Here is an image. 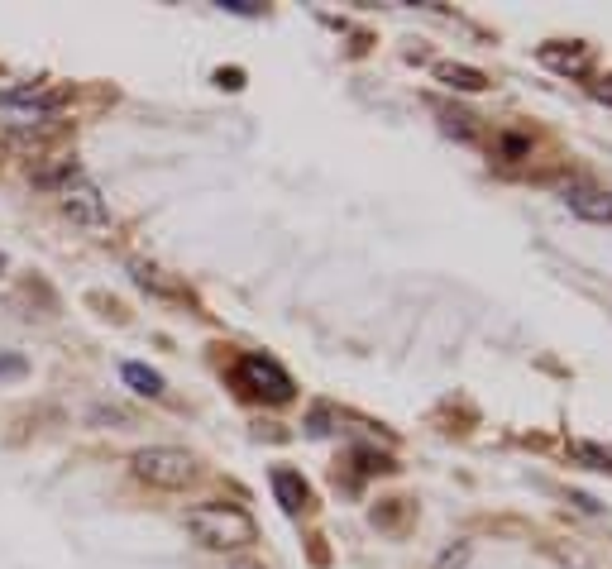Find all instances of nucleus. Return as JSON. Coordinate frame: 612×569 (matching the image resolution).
Returning a JSON list of instances; mask_svg holds the SVG:
<instances>
[{"instance_id":"obj_1","label":"nucleus","mask_w":612,"mask_h":569,"mask_svg":"<svg viewBox=\"0 0 612 569\" xmlns=\"http://www.w3.org/2000/svg\"><path fill=\"white\" fill-rule=\"evenodd\" d=\"M187 531L211 550H244V546H254V536H259L254 517H249L244 507H235V503H197V507H187Z\"/></svg>"},{"instance_id":"obj_2","label":"nucleus","mask_w":612,"mask_h":569,"mask_svg":"<svg viewBox=\"0 0 612 569\" xmlns=\"http://www.w3.org/2000/svg\"><path fill=\"white\" fill-rule=\"evenodd\" d=\"M63 115V101L44 87H15L0 91V130L10 134H44L58 125Z\"/></svg>"},{"instance_id":"obj_3","label":"nucleus","mask_w":612,"mask_h":569,"mask_svg":"<svg viewBox=\"0 0 612 569\" xmlns=\"http://www.w3.org/2000/svg\"><path fill=\"white\" fill-rule=\"evenodd\" d=\"M134 479H144L149 488H182V483L197 479V460L187 455V450H177V445H144V450H134Z\"/></svg>"},{"instance_id":"obj_4","label":"nucleus","mask_w":612,"mask_h":569,"mask_svg":"<svg viewBox=\"0 0 612 569\" xmlns=\"http://www.w3.org/2000/svg\"><path fill=\"white\" fill-rule=\"evenodd\" d=\"M58 206H63V216L72 220V225H87V230H106V220H110L106 197H101L96 182H91L87 173H77V168L58 182Z\"/></svg>"},{"instance_id":"obj_5","label":"nucleus","mask_w":612,"mask_h":569,"mask_svg":"<svg viewBox=\"0 0 612 569\" xmlns=\"http://www.w3.org/2000/svg\"><path fill=\"white\" fill-rule=\"evenodd\" d=\"M240 383L254 397H263V402H292V393H297L292 373H287L283 364H273L268 354H244L240 359Z\"/></svg>"},{"instance_id":"obj_6","label":"nucleus","mask_w":612,"mask_h":569,"mask_svg":"<svg viewBox=\"0 0 612 569\" xmlns=\"http://www.w3.org/2000/svg\"><path fill=\"white\" fill-rule=\"evenodd\" d=\"M565 206L584 220H612V192L598 187H565Z\"/></svg>"},{"instance_id":"obj_7","label":"nucleus","mask_w":612,"mask_h":569,"mask_svg":"<svg viewBox=\"0 0 612 569\" xmlns=\"http://www.w3.org/2000/svg\"><path fill=\"white\" fill-rule=\"evenodd\" d=\"M268 483H273V493H278L283 512H302V507L311 503V488H306V479L297 474V469H273Z\"/></svg>"},{"instance_id":"obj_8","label":"nucleus","mask_w":612,"mask_h":569,"mask_svg":"<svg viewBox=\"0 0 612 569\" xmlns=\"http://www.w3.org/2000/svg\"><path fill=\"white\" fill-rule=\"evenodd\" d=\"M541 63L560 67V72H584V67H589V44H574V48L546 44V48H541Z\"/></svg>"},{"instance_id":"obj_9","label":"nucleus","mask_w":612,"mask_h":569,"mask_svg":"<svg viewBox=\"0 0 612 569\" xmlns=\"http://www.w3.org/2000/svg\"><path fill=\"white\" fill-rule=\"evenodd\" d=\"M125 383H130L134 393L139 397H163L168 393V383H163V373H153V369H144V364H125Z\"/></svg>"},{"instance_id":"obj_10","label":"nucleus","mask_w":612,"mask_h":569,"mask_svg":"<svg viewBox=\"0 0 612 569\" xmlns=\"http://www.w3.org/2000/svg\"><path fill=\"white\" fill-rule=\"evenodd\" d=\"M436 77L445 82V87H459V91H483L488 87V77H483V72H474V67H455V63H440Z\"/></svg>"},{"instance_id":"obj_11","label":"nucleus","mask_w":612,"mask_h":569,"mask_svg":"<svg viewBox=\"0 0 612 569\" xmlns=\"http://www.w3.org/2000/svg\"><path fill=\"white\" fill-rule=\"evenodd\" d=\"M569 455H574V460H589L593 469H608V464H612V450L589 445V440H569Z\"/></svg>"},{"instance_id":"obj_12","label":"nucleus","mask_w":612,"mask_h":569,"mask_svg":"<svg viewBox=\"0 0 612 569\" xmlns=\"http://www.w3.org/2000/svg\"><path fill=\"white\" fill-rule=\"evenodd\" d=\"M24 373H29V359H24V354L0 350V383H20Z\"/></svg>"},{"instance_id":"obj_13","label":"nucleus","mask_w":612,"mask_h":569,"mask_svg":"<svg viewBox=\"0 0 612 569\" xmlns=\"http://www.w3.org/2000/svg\"><path fill=\"white\" fill-rule=\"evenodd\" d=\"M464 560H469V541H459V546L445 550V555L436 560V569H464Z\"/></svg>"},{"instance_id":"obj_14","label":"nucleus","mask_w":612,"mask_h":569,"mask_svg":"<svg viewBox=\"0 0 612 569\" xmlns=\"http://www.w3.org/2000/svg\"><path fill=\"white\" fill-rule=\"evenodd\" d=\"M216 82H220V87H230V91H240V87H244V72H240V67H230V72L220 67V72H216Z\"/></svg>"},{"instance_id":"obj_15","label":"nucleus","mask_w":612,"mask_h":569,"mask_svg":"<svg viewBox=\"0 0 612 569\" xmlns=\"http://www.w3.org/2000/svg\"><path fill=\"white\" fill-rule=\"evenodd\" d=\"M220 5H225L230 15H259V5H254V0H220Z\"/></svg>"},{"instance_id":"obj_16","label":"nucleus","mask_w":612,"mask_h":569,"mask_svg":"<svg viewBox=\"0 0 612 569\" xmlns=\"http://www.w3.org/2000/svg\"><path fill=\"white\" fill-rule=\"evenodd\" d=\"M593 96H598V101H612V87H593Z\"/></svg>"},{"instance_id":"obj_17","label":"nucleus","mask_w":612,"mask_h":569,"mask_svg":"<svg viewBox=\"0 0 612 569\" xmlns=\"http://www.w3.org/2000/svg\"><path fill=\"white\" fill-rule=\"evenodd\" d=\"M230 569H263V565H254V560H240V565H230Z\"/></svg>"},{"instance_id":"obj_18","label":"nucleus","mask_w":612,"mask_h":569,"mask_svg":"<svg viewBox=\"0 0 612 569\" xmlns=\"http://www.w3.org/2000/svg\"><path fill=\"white\" fill-rule=\"evenodd\" d=\"M0 268H5V254H0Z\"/></svg>"}]
</instances>
